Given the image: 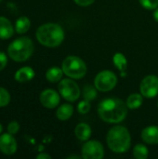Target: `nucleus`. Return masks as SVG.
Masks as SVG:
<instances>
[{"mask_svg":"<svg viewBox=\"0 0 158 159\" xmlns=\"http://www.w3.org/2000/svg\"><path fill=\"white\" fill-rule=\"evenodd\" d=\"M100 117L111 124L122 122L128 115V106L117 98H108L102 101L98 107Z\"/></svg>","mask_w":158,"mask_h":159,"instance_id":"1","label":"nucleus"},{"mask_svg":"<svg viewBox=\"0 0 158 159\" xmlns=\"http://www.w3.org/2000/svg\"><path fill=\"white\" fill-rule=\"evenodd\" d=\"M37 41L47 48L60 46L64 39V31L61 25L53 22L42 24L35 34Z\"/></svg>","mask_w":158,"mask_h":159,"instance_id":"2","label":"nucleus"},{"mask_svg":"<svg viewBox=\"0 0 158 159\" xmlns=\"http://www.w3.org/2000/svg\"><path fill=\"white\" fill-rule=\"evenodd\" d=\"M107 144L109 148L117 154L126 153L130 147V134L123 126L113 127L107 134Z\"/></svg>","mask_w":158,"mask_h":159,"instance_id":"3","label":"nucleus"},{"mask_svg":"<svg viewBox=\"0 0 158 159\" xmlns=\"http://www.w3.org/2000/svg\"><path fill=\"white\" fill-rule=\"evenodd\" d=\"M34 52V43L31 38L22 36L12 41L8 48L7 53L9 58L16 62L27 61Z\"/></svg>","mask_w":158,"mask_h":159,"instance_id":"4","label":"nucleus"},{"mask_svg":"<svg viewBox=\"0 0 158 159\" xmlns=\"http://www.w3.org/2000/svg\"><path fill=\"white\" fill-rule=\"evenodd\" d=\"M61 69L67 76L74 79H81L87 74L86 63L76 56L67 57L62 61Z\"/></svg>","mask_w":158,"mask_h":159,"instance_id":"5","label":"nucleus"},{"mask_svg":"<svg viewBox=\"0 0 158 159\" xmlns=\"http://www.w3.org/2000/svg\"><path fill=\"white\" fill-rule=\"evenodd\" d=\"M116 83H117L116 75L113 72L108 70H104L99 73L96 75L94 81L95 88L102 92L112 90L116 86Z\"/></svg>","mask_w":158,"mask_h":159,"instance_id":"6","label":"nucleus"},{"mask_svg":"<svg viewBox=\"0 0 158 159\" xmlns=\"http://www.w3.org/2000/svg\"><path fill=\"white\" fill-rule=\"evenodd\" d=\"M58 88L61 95L68 102H75L80 97V89L72 79H61Z\"/></svg>","mask_w":158,"mask_h":159,"instance_id":"7","label":"nucleus"},{"mask_svg":"<svg viewBox=\"0 0 158 159\" xmlns=\"http://www.w3.org/2000/svg\"><path fill=\"white\" fill-rule=\"evenodd\" d=\"M104 156L102 144L98 141H88L82 147V157L85 159H102Z\"/></svg>","mask_w":158,"mask_h":159,"instance_id":"8","label":"nucleus"},{"mask_svg":"<svg viewBox=\"0 0 158 159\" xmlns=\"http://www.w3.org/2000/svg\"><path fill=\"white\" fill-rule=\"evenodd\" d=\"M140 90L142 96L146 98H154L158 94V77L150 75L145 76L140 86Z\"/></svg>","mask_w":158,"mask_h":159,"instance_id":"9","label":"nucleus"},{"mask_svg":"<svg viewBox=\"0 0 158 159\" xmlns=\"http://www.w3.org/2000/svg\"><path fill=\"white\" fill-rule=\"evenodd\" d=\"M39 100L44 107L47 109H54L60 103V95L54 89H47L41 92Z\"/></svg>","mask_w":158,"mask_h":159,"instance_id":"10","label":"nucleus"},{"mask_svg":"<svg viewBox=\"0 0 158 159\" xmlns=\"http://www.w3.org/2000/svg\"><path fill=\"white\" fill-rule=\"evenodd\" d=\"M17 142L12 134L4 133L0 136V151L7 156H12L17 152Z\"/></svg>","mask_w":158,"mask_h":159,"instance_id":"11","label":"nucleus"},{"mask_svg":"<svg viewBox=\"0 0 158 159\" xmlns=\"http://www.w3.org/2000/svg\"><path fill=\"white\" fill-rule=\"evenodd\" d=\"M142 139L148 144L158 143V127L149 126L142 131Z\"/></svg>","mask_w":158,"mask_h":159,"instance_id":"12","label":"nucleus"},{"mask_svg":"<svg viewBox=\"0 0 158 159\" xmlns=\"http://www.w3.org/2000/svg\"><path fill=\"white\" fill-rule=\"evenodd\" d=\"M14 34L12 23L6 17L0 16V39H9Z\"/></svg>","mask_w":158,"mask_h":159,"instance_id":"13","label":"nucleus"},{"mask_svg":"<svg viewBox=\"0 0 158 159\" xmlns=\"http://www.w3.org/2000/svg\"><path fill=\"white\" fill-rule=\"evenodd\" d=\"M34 71L33 70L32 67L29 66H24L21 67L20 69H19L16 73H15V80L19 83H24V82H28L30 80H32L34 77Z\"/></svg>","mask_w":158,"mask_h":159,"instance_id":"14","label":"nucleus"},{"mask_svg":"<svg viewBox=\"0 0 158 159\" xmlns=\"http://www.w3.org/2000/svg\"><path fill=\"white\" fill-rule=\"evenodd\" d=\"M74 134L80 141H88L91 136V129L86 123H80L75 127Z\"/></svg>","mask_w":158,"mask_h":159,"instance_id":"15","label":"nucleus"},{"mask_svg":"<svg viewBox=\"0 0 158 159\" xmlns=\"http://www.w3.org/2000/svg\"><path fill=\"white\" fill-rule=\"evenodd\" d=\"M73 114H74V107L68 103L61 105L56 112V116H57L58 119H60L61 121L68 120L73 116Z\"/></svg>","mask_w":158,"mask_h":159,"instance_id":"16","label":"nucleus"},{"mask_svg":"<svg viewBox=\"0 0 158 159\" xmlns=\"http://www.w3.org/2000/svg\"><path fill=\"white\" fill-rule=\"evenodd\" d=\"M62 75H63L62 69H61L59 67H51L47 71L46 78L47 81H49L51 83H56V82H59L61 80Z\"/></svg>","mask_w":158,"mask_h":159,"instance_id":"17","label":"nucleus"},{"mask_svg":"<svg viewBox=\"0 0 158 159\" xmlns=\"http://www.w3.org/2000/svg\"><path fill=\"white\" fill-rule=\"evenodd\" d=\"M31 27V21L29 18L22 16L20 17L15 23V30L18 34H25Z\"/></svg>","mask_w":158,"mask_h":159,"instance_id":"18","label":"nucleus"},{"mask_svg":"<svg viewBox=\"0 0 158 159\" xmlns=\"http://www.w3.org/2000/svg\"><path fill=\"white\" fill-rule=\"evenodd\" d=\"M142 102H143L142 96L141 94L134 93L129 96L127 100V106L129 109H138L142 106Z\"/></svg>","mask_w":158,"mask_h":159,"instance_id":"19","label":"nucleus"},{"mask_svg":"<svg viewBox=\"0 0 158 159\" xmlns=\"http://www.w3.org/2000/svg\"><path fill=\"white\" fill-rule=\"evenodd\" d=\"M113 61L115 65V67L120 71V72H125L128 66V61L126 57L122 53H115L113 58Z\"/></svg>","mask_w":158,"mask_h":159,"instance_id":"20","label":"nucleus"},{"mask_svg":"<svg viewBox=\"0 0 158 159\" xmlns=\"http://www.w3.org/2000/svg\"><path fill=\"white\" fill-rule=\"evenodd\" d=\"M148 149L143 144H137L133 149V156L137 159H146L148 157Z\"/></svg>","mask_w":158,"mask_h":159,"instance_id":"21","label":"nucleus"},{"mask_svg":"<svg viewBox=\"0 0 158 159\" xmlns=\"http://www.w3.org/2000/svg\"><path fill=\"white\" fill-rule=\"evenodd\" d=\"M9 102H10L9 92L6 89L0 87V108L8 105Z\"/></svg>","mask_w":158,"mask_h":159,"instance_id":"22","label":"nucleus"},{"mask_svg":"<svg viewBox=\"0 0 158 159\" xmlns=\"http://www.w3.org/2000/svg\"><path fill=\"white\" fill-rule=\"evenodd\" d=\"M84 98L85 100L87 101H92L96 98L97 96V92H96V89L94 88H92L91 86H86L84 88Z\"/></svg>","mask_w":158,"mask_h":159,"instance_id":"23","label":"nucleus"},{"mask_svg":"<svg viewBox=\"0 0 158 159\" xmlns=\"http://www.w3.org/2000/svg\"><path fill=\"white\" fill-rule=\"evenodd\" d=\"M141 5L149 10L156 9L158 7V0H140Z\"/></svg>","mask_w":158,"mask_h":159,"instance_id":"24","label":"nucleus"},{"mask_svg":"<svg viewBox=\"0 0 158 159\" xmlns=\"http://www.w3.org/2000/svg\"><path fill=\"white\" fill-rule=\"evenodd\" d=\"M77 110L80 114L82 115H86L89 112L90 110V103L88 101L85 100V101H82L78 103V106H77Z\"/></svg>","mask_w":158,"mask_h":159,"instance_id":"25","label":"nucleus"},{"mask_svg":"<svg viewBox=\"0 0 158 159\" xmlns=\"http://www.w3.org/2000/svg\"><path fill=\"white\" fill-rule=\"evenodd\" d=\"M20 130V125L17 121H11L7 126V132L14 135Z\"/></svg>","mask_w":158,"mask_h":159,"instance_id":"26","label":"nucleus"},{"mask_svg":"<svg viewBox=\"0 0 158 159\" xmlns=\"http://www.w3.org/2000/svg\"><path fill=\"white\" fill-rule=\"evenodd\" d=\"M7 63V57L4 52H0V71L4 70Z\"/></svg>","mask_w":158,"mask_h":159,"instance_id":"27","label":"nucleus"},{"mask_svg":"<svg viewBox=\"0 0 158 159\" xmlns=\"http://www.w3.org/2000/svg\"><path fill=\"white\" fill-rule=\"evenodd\" d=\"M75 2V4H77L78 6H81V7H88V6H90L91 4L94 3L95 0H74Z\"/></svg>","mask_w":158,"mask_h":159,"instance_id":"28","label":"nucleus"},{"mask_svg":"<svg viewBox=\"0 0 158 159\" xmlns=\"http://www.w3.org/2000/svg\"><path fill=\"white\" fill-rule=\"evenodd\" d=\"M36 158L37 159H50L51 158V157H50L49 155H47V154L41 153V154H39V155L36 157Z\"/></svg>","mask_w":158,"mask_h":159,"instance_id":"29","label":"nucleus"},{"mask_svg":"<svg viewBox=\"0 0 158 159\" xmlns=\"http://www.w3.org/2000/svg\"><path fill=\"white\" fill-rule=\"evenodd\" d=\"M154 18H155V20H156L158 22V7H156V8L155 9V12H154Z\"/></svg>","mask_w":158,"mask_h":159,"instance_id":"30","label":"nucleus"},{"mask_svg":"<svg viewBox=\"0 0 158 159\" xmlns=\"http://www.w3.org/2000/svg\"><path fill=\"white\" fill-rule=\"evenodd\" d=\"M68 158H80V157H77V156H75V157H74V156H73V157H69Z\"/></svg>","mask_w":158,"mask_h":159,"instance_id":"31","label":"nucleus"},{"mask_svg":"<svg viewBox=\"0 0 158 159\" xmlns=\"http://www.w3.org/2000/svg\"><path fill=\"white\" fill-rule=\"evenodd\" d=\"M2 130H3V127H2V125L0 124V134H1V132H2Z\"/></svg>","mask_w":158,"mask_h":159,"instance_id":"32","label":"nucleus"},{"mask_svg":"<svg viewBox=\"0 0 158 159\" xmlns=\"http://www.w3.org/2000/svg\"><path fill=\"white\" fill-rule=\"evenodd\" d=\"M1 1H3V0H0V2H1Z\"/></svg>","mask_w":158,"mask_h":159,"instance_id":"33","label":"nucleus"},{"mask_svg":"<svg viewBox=\"0 0 158 159\" xmlns=\"http://www.w3.org/2000/svg\"><path fill=\"white\" fill-rule=\"evenodd\" d=\"M157 106H158V103H157Z\"/></svg>","mask_w":158,"mask_h":159,"instance_id":"34","label":"nucleus"}]
</instances>
